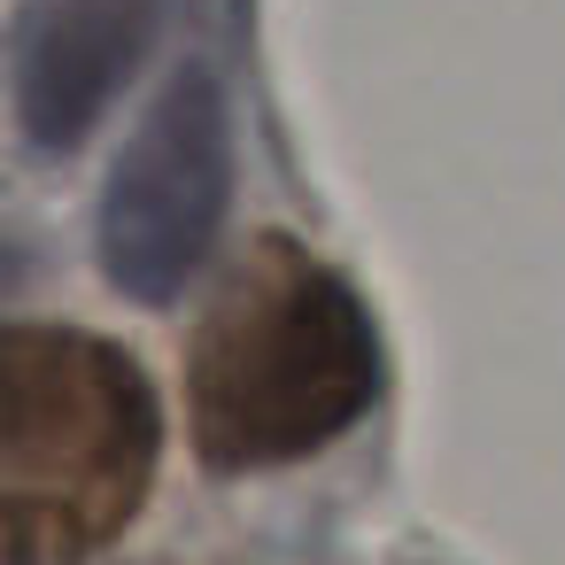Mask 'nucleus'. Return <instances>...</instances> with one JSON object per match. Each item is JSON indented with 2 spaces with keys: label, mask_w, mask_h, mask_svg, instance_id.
<instances>
[{
  "label": "nucleus",
  "mask_w": 565,
  "mask_h": 565,
  "mask_svg": "<svg viewBox=\"0 0 565 565\" xmlns=\"http://www.w3.org/2000/svg\"><path fill=\"white\" fill-rule=\"evenodd\" d=\"M380 403V326L364 295L287 233H264L186 349V434L217 472L318 457Z\"/></svg>",
  "instance_id": "nucleus-1"
},
{
  "label": "nucleus",
  "mask_w": 565,
  "mask_h": 565,
  "mask_svg": "<svg viewBox=\"0 0 565 565\" xmlns=\"http://www.w3.org/2000/svg\"><path fill=\"white\" fill-rule=\"evenodd\" d=\"M148 372L78 326H0V565L109 550L156 480Z\"/></svg>",
  "instance_id": "nucleus-2"
},
{
  "label": "nucleus",
  "mask_w": 565,
  "mask_h": 565,
  "mask_svg": "<svg viewBox=\"0 0 565 565\" xmlns=\"http://www.w3.org/2000/svg\"><path fill=\"white\" fill-rule=\"evenodd\" d=\"M233 210V109L217 71L186 63L109 171L102 264L132 302H171L217 248Z\"/></svg>",
  "instance_id": "nucleus-3"
},
{
  "label": "nucleus",
  "mask_w": 565,
  "mask_h": 565,
  "mask_svg": "<svg viewBox=\"0 0 565 565\" xmlns=\"http://www.w3.org/2000/svg\"><path fill=\"white\" fill-rule=\"evenodd\" d=\"M163 24V0H24L17 24V125L32 148H78Z\"/></svg>",
  "instance_id": "nucleus-4"
}]
</instances>
